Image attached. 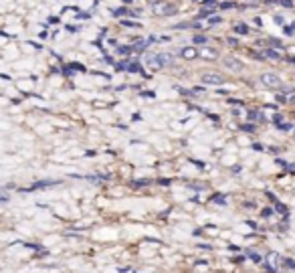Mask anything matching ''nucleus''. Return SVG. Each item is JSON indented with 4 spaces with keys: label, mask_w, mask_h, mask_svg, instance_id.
Wrapping results in <instances>:
<instances>
[{
    "label": "nucleus",
    "mask_w": 295,
    "mask_h": 273,
    "mask_svg": "<svg viewBox=\"0 0 295 273\" xmlns=\"http://www.w3.org/2000/svg\"><path fill=\"white\" fill-rule=\"evenodd\" d=\"M146 61L152 69H162V67H170L174 63V53H146Z\"/></svg>",
    "instance_id": "obj_1"
},
{
    "label": "nucleus",
    "mask_w": 295,
    "mask_h": 273,
    "mask_svg": "<svg viewBox=\"0 0 295 273\" xmlns=\"http://www.w3.org/2000/svg\"><path fill=\"white\" fill-rule=\"evenodd\" d=\"M259 81L263 83L265 87H269V89H279V87L283 85L281 77H279V75H275V73H263V75L259 77Z\"/></svg>",
    "instance_id": "obj_2"
},
{
    "label": "nucleus",
    "mask_w": 295,
    "mask_h": 273,
    "mask_svg": "<svg viewBox=\"0 0 295 273\" xmlns=\"http://www.w3.org/2000/svg\"><path fill=\"white\" fill-rule=\"evenodd\" d=\"M202 83H204V85H224L226 79L221 73H204L202 75Z\"/></svg>",
    "instance_id": "obj_3"
},
{
    "label": "nucleus",
    "mask_w": 295,
    "mask_h": 273,
    "mask_svg": "<svg viewBox=\"0 0 295 273\" xmlns=\"http://www.w3.org/2000/svg\"><path fill=\"white\" fill-rule=\"evenodd\" d=\"M224 67L228 71H233V73H241L243 71V63L235 57H224Z\"/></svg>",
    "instance_id": "obj_4"
},
{
    "label": "nucleus",
    "mask_w": 295,
    "mask_h": 273,
    "mask_svg": "<svg viewBox=\"0 0 295 273\" xmlns=\"http://www.w3.org/2000/svg\"><path fill=\"white\" fill-rule=\"evenodd\" d=\"M176 12V6H170V4H156L154 6V14L160 16V14H172Z\"/></svg>",
    "instance_id": "obj_5"
},
{
    "label": "nucleus",
    "mask_w": 295,
    "mask_h": 273,
    "mask_svg": "<svg viewBox=\"0 0 295 273\" xmlns=\"http://www.w3.org/2000/svg\"><path fill=\"white\" fill-rule=\"evenodd\" d=\"M198 55H200V51L194 49V47H184V49H180V57H182V59H196Z\"/></svg>",
    "instance_id": "obj_6"
},
{
    "label": "nucleus",
    "mask_w": 295,
    "mask_h": 273,
    "mask_svg": "<svg viewBox=\"0 0 295 273\" xmlns=\"http://www.w3.org/2000/svg\"><path fill=\"white\" fill-rule=\"evenodd\" d=\"M200 57H202V59H219L221 53H219V49H215V47H206V49L200 51Z\"/></svg>",
    "instance_id": "obj_7"
},
{
    "label": "nucleus",
    "mask_w": 295,
    "mask_h": 273,
    "mask_svg": "<svg viewBox=\"0 0 295 273\" xmlns=\"http://www.w3.org/2000/svg\"><path fill=\"white\" fill-rule=\"evenodd\" d=\"M235 33H237V35H247V33H249V27L239 23V25H235Z\"/></svg>",
    "instance_id": "obj_8"
},
{
    "label": "nucleus",
    "mask_w": 295,
    "mask_h": 273,
    "mask_svg": "<svg viewBox=\"0 0 295 273\" xmlns=\"http://www.w3.org/2000/svg\"><path fill=\"white\" fill-rule=\"evenodd\" d=\"M134 51H138L136 47H119L117 49V53H121V55H128V53H134Z\"/></svg>",
    "instance_id": "obj_9"
},
{
    "label": "nucleus",
    "mask_w": 295,
    "mask_h": 273,
    "mask_svg": "<svg viewBox=\"0 0 295 273\" xmlns=\"http://www.w3.org/2000/svg\"><path fill=\"white\" fill-rule=\"evenodd\" d=\"M283 33H285V35H289V37H291V35L295 37V23H293V25H287V27H283Z\"/></svg>",
    "instance_id": "obj_10"
},
{
    "label": "nucleus",
    "mask_w": 295,
    "mask_h": 273,
    "mask_svg": "<svg viewBox=\"0 0 295 273\" xmlns=\"http://www.w3.org/2000/svg\"><path fill=\"white\" fill-rule=\"evenodd\" d=\"M192 40H194V45H202V43H206V37L204 35H196Z\"/></svg>",
    "instance_id": "obj_11"
},
{
    "label": "nucleus",
    "mask_w": 295,
    "mask_h": 273,
    "mask_svg": "<svg viewBox=\"0 0 295 273\" xmlns=\"http://www.w3.org/2000/svg\"><path fill=\"white\" fill-rule=\"evenodd\" d=\"M267 259H269V265H275V263L279 261V255H277V253H269Z\"/></svg>",
    "instance_id": "obj_12"
},
{
    "label": "nucleus",
    "mask_w": 295,
    "mask_h": 273,
    "mask_svg": "<svg viewBox=\"0 0 295 273\" xmlns=\"http://www.w3.org/2000/svg\"><path fill=\"white\" fill-rule=\"evenodd\" d=\"M265 55H267V57H271V59H281V55H279L277 51H271V49H267V51H265Z\"/></svg>",
    "instance_id": "obj_13"
},
{
    "label": "nucleus",
    "mask_w": 295,
    "mask_h": 273,
    "mask_svg": "<svg viewBox=\"0 0 295 273\" xmlns=\"http://www.w3.org/2000/svg\"><path fill=\"white\" fill-rule=\"evenodd\" d=\"M249 119H253V121L259 119V121H261V119H263V116H261V114H257V112H251V114H249Z\"/></svg>",
    "instance_id": "obj_14"
},
{
    "label": "nucleus",
    "mask_w": 295,
    "mask_h": 273,
    "mask_svg": "<svg viewBox=\"0 0 295 273\" xmlns=\"http://www.w3.org/2000/svg\"><path fill=\"white\" fill-rule=\"evenodd\" d=\"M249 255H251V259H253V261H257V263H259V261H263V259H261V255L253 253V251H249Z\"/></svg>",
    "instance_id": "obj_15"
},
{
    "label": "nucleus",
    "mask_w": 295,
    "mask_h": 273,
    "mask_svg": "<svg viewBox=\"0 0 295 273\" xmlns=\"http://www.w3.org/2000/svg\"><path fill=\"white\" fill-rule=\"evenodd\" d=\"M49 184H55V182H49V180H45V182H37V184H33V188H40V186H49Z\"/></svg>",
    "instance_id": "obj_16"
},
{
    "label": "nucleus",
    "mask_w": 295,
    "mask_h": 273,
    "mask_svg": "<svg viewBox=\"0 0 295 273\" xmlns=\"http://www.w3.org/2000/svg\"><path fill=\"white\" fill-rule=\"evenodd\" d=\"M243 130H245V132H255V125H253V123H245Z\"/></svg>",
    "instance_id": "obj_17"
},
{
    "label": "nucleus",
    "mask_w": 295,
    "mask_h": 273,
    "mask_svg": "<svg viewBox=\"0 0 295 273\" xmlns=\"http://www.w3.org/2000/svg\"><path fill=\"white\" fill-rule=\"evenodd\" d=\"M125 27H140V23H132V20H123Z\"/></svg>",
    "instance_id": "obj_18"
},
{
    "label": "nucleus",
    "mask_w": 295,
    "mask_h": 273,
    "mask_svg": "<svg viewBox=\"0 0 295 273\" xmlns=\"http://www.w3.org/2000/svg\"><path fill=\"white\" fill-rule=\"evenodd\" d=\"M113 14H115V16H121V14H125V8H115Z\"/></svg>",
    "instance_id": "obj_19"
},
{
    "label": "nucleus",
    "mask_w": 295,
    "mask_h": 273,
    "mask_svg": "<svg viewBox=\"0 0 295 273\" xmlns=\"http://www.w3.org/2000/svg\"><path fill=\"white\" fill-rule=\"evenodd\" d=\"M273 20H275L277 25H283V16H279V14H277V16H273Z\"/></svg>",
    "instance_id": "obj_20"
},
{
    "label": "nucleus",
    "mask_w": 295,
    "mask_h": 273,
    "mask_svg": "<svg viewBox=\"0 0 295 273\" xmlns=\"http://www.w3.org/2000/svg\"><path fill=\"white\" fill-rule=\"evenodd\" d=\"M281 4H283V6H293L291 0H281Z\"/></svg>",
    "instance_id": "obj_21"
},
{
    "label": "nucleus",
    "mask_w": 295,
    "mask_h": 273,
    "mask_svg": "<svg viewBox=\"0 0 295 273\" xmlns=\"http://www.w3.org/2000/svg\"><path fill=\"white\" fill-rule=\"evenodd\" d=\"M217 23H221V18H219V16H215V18H210V25H217Z\"/></svg>",
    "instance_id": "obj_22"
},
{
    "label": "nucleus",
    "mask_w": 295,
    "mask_h": 273,
    "mask_svg": "<svg viewBox=\"0 0 295 273\" xmlns=\"http://www.w3.org/2000/svg\"><path fill=\"white\" fill-rule=\"evenodd\" d=\"M233 6H235L233 2H224V4H222V8H233Z\"/></svg>",
    "instance_id": "obj_23"
},
{
    "label": "nucleus",
    "mask_w": 295,
    "mask_h": 273,
    "mask_svg": "<svg viewBox=\"0 0 295 273\" xmlns=\"http://www.w3.org/2000/svg\"><path fill=\"white\" fill-rule=\"evenodd\" d=\"M215 202H221V204H222V202H224V198H222V196H215Z\"/></svg>",
    "instance_id": "obj_24"
},
{
    "label": "nucleus",
    "mask_w": 295,
    "mask_h": 273,
    "mask_svg": "<svg viewBox=\"0 0 295 273\" xmlns=\"http://www.w3.org/2000/svg\"><path fill=\"white\" fill-rule=\"evenodd\" d=\"M148 2H150L152 6H156V4H160V0H148Z\"/></svg>",
    "instance_id": "obj_25"
},
{
    "label": "nucleus",
    "mask_w": 295,
    "mask_h": 273,
    "mask_svg": "<svg viewBox=\"0 0 295 273\" xmlns=\"http://www.w3.org/2000/svg\"><path fill=\"white\" fill-rule=\"evenodd\" d=\"M291 99H295V89H293V91H291Z\"/></svg>",
    "instance_id": "obj_26"
},
{
    "label": "nucleus",
    "mask_w": 295,
    "mask_h": 273,
    "mask_svg": "<svg viewBox=\"0 0 295 273\" xmlns=\"http://www.w3.org/2000/svg\"><path fill=\"white\" fill-rule=\"evenodd\" d=\"M123 2H125V4H128V2H132V0H123Z\"/></svg>",
    "instance_id": "obj_27"
}]
</instances>
